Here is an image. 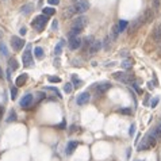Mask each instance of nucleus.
Instances as JSON below:
<instances>
[{"instance_id":"nucleus-1","label":"nucleus","mask_w":161,"mask_h":161,"mask_svg":"<svg viewBox=\"0 0 161 161\" xmlns=\"http://www.w3.org/2000/svg\"><path fill=\"white\" fill-rule=\"evenodd\" d=\"M157 144V141H156V138L153 137V134H152V131H149L148 134L144 137V139H142L141 142L138 144V150L142 152V150H148V149L153 148V146Z\"/></svg>"},{"instance_id":"nucleus-2","label":"nucleus","mask_w":161,"mask_h":161,"mask_svg":"<svg viewBox=\"0 0 161 161\" xmlns=\"http://www.w3.org/2000/svg\"><path fill=\"white\" fill-rule=\"evenodd\" d=\"M145 23H146L145 15L142 14V15H139L138 18H137V19H134V20H133V23H131V25H130V26H129V29H127V32H129L130 35H131V34H134V32L137 31V30H139V29H141V27L144 26Z\"/></svg>"},{"instance_id":"nucleus-3","label":"nucleus","mask_w":161,"mask_h":161,"mask_svg":"<svg viewBox=\"0 0 161 161\" xmlns=\"http://www.w3.org/2000/svg\"><path fill=\"white\" fill-rule=\"evenodd\" d=\"M48 25V16L45 15H38L35 16V19L31 22V26L37 30V31H42L45 29V26Z\"/></svg>"},{"instance_id":"nucleus-4","label":"nucleus","mask_w":161,"mask_h":161,"mask_svg":"<svg viewBox=\"0 0 161 161\" xmlns=\"http://www.w3.org/2000/svg\"><path fill=\"white\" fill-rule=\"evenodd\" d=\"M72 7H73L74 14H84L90 8V1L88 0H79Z\"/></svg>"},{"instance_id":"nucleus-5","label":"nucleus","mask_w":161,"mask_h":161,"mask_svg":"<svg viewBox=\"0 0 161 161\" xmlns=\"http://www.w3.org/2000/svg\"><path fill=\"white\" fill-rule=\"evenodd\" d=\"M127 26H129V23H127V20H123V19H122V20H119V22H118V23L115 25V26L113 27V34H111V37H113V38L115 39L116 37H118V35L121 34V32L125 31V29H126Z\"/></svg>"},{"instance_id":"nucleus-6","label":"nucleus","mask_w":161,"mask_h":161,"mask_svg":"<svg viewBox=\"0 0 161 161\" xmlns=\"http://www.w3.org/2000/svg\"><path fill=\"white\" fill-rule=\"evenodd\" d=\"M113 77L115 79V80L122 81V83H126V84L131 83V80H133L131 76H130L129 73H126V72H115V73L113 74Z\"/></svg>"},{"instance_id":"nucleus-7","label":"nucleus","mask_w":161,"mask_h":161,"mask_svg":"<svg viewBox=\"0 0 161 161\" xmlns=\"http://www.w3.org/2000/svg\"><path fill=\"white\" fill-rule=\"evenodd\" d=\"M87 22L88 19L85 18V16H79V18H76V19L73 20V23H72V29H76V30H83L84 27L87 26Z\"/></svg>"},{"instance_id":"nucleus-8","label":"nucleus","mask_w":161,"mask_h":161,"mask_svg":"<svg viewBox=\"0 0 161 161\" xmlns=\"http://www.w3.org/2000/svg\"><path fill=\"white\" fill-rule=\"evenodd\" d=\"M22 62L25 66H31L32 65V54H31V48L30 46H27V49L23 52Z\"/></svg>"},{"instance_id":"nucleus-9","label":"nucleus","mask_w":161,"mask_h":161,"mask_svg":"<svg viewBox=\"0 0 161 161\" xmlns=\"http://www.w3.org/2000/svg\"><path fill=\"white\" fill-rule=\"evenodd\" d=\"M11 45H12L14 50L19 52L20 49L23 48V45H25V39L19 38V37H16V35H12L11 37Z\"/></svg>"},{"instance_id":"nucleus-10","label":"nucleus","mask_w":161,"mask_h":161,"mask_svg":"<svg viewBox=\"0 0 161 161\" xmlns=\"http://www.w3.org/2000/svg\"><path fill=\"white\" fill-rule=\"evenodd\" d=\"M111 87H113V85H111V83H108V81H103V83H100V84H96L95 90H96V94L97 95H103V94H106V92Z\"/></svg>"},{"instance_id":"nucleus-11","label":"nucleus","mask_w":161,"mask_h":161,"mask_svg":"<svg viewBox=\"0 0 161 161\" xmlns=\"http://www.w3.org/2000/svg\"><path fill=\"white\" fill-rule=\"evenodd\" d=\"M90 100H91L90 92H81V94L77 95V97H76V103H77L79 106H84V104H88Z\"/></svg>"},{"instance_id":"nucleus-12","label":"nucleus","mask_w":161,"mask_h":161,"mask_svg":"<svg viewBox=\"0 0 161 161\" xmlns=\"http://www.w3.org/2000/svg\"><path fill=\"white\" fill-rule=\"evenodd\" d=\"M102 46H103V45H102V41H99V39H95V41L91 43L90 49H88V54H91V56L96 54L100 49H102Z\"/></svg>"},{"instance_id":"nucleus-13","label":"nucleus","mask_w":161,"mask_h":161,"mask_svg":"<svg viewBox=\"0 0 161 161\" xmlns=\"http://www.w3.org/2000/svg\"><path fill=\"white\" fill-rule=\"evenodd\" d=\"M31 104H32V95L31 94H26L20 99V107H22V108L27 110L31 107Z\"/></svg>"},{"instance_id":"nucleus-14","label":"nucleus","mask_w":161,"mask_h":161,"mask_svg":"<svg viewBox=\"0 0 161 161\" xmlns=\"http://www.w3.org/2000/svg\"><path fill=\"white\" fill-rule=\"evenodd\" d=\"M68 45H69V49H72V50H76V49H79L81 45H83V39H80L79 37H73V38H69V42H68Z\"/></svg>"},{"instance_id":"nucleus-15","label":"nucleus","mask_w":161,"mask_h":161,"mask_svg":"<svg viewBox=\"0 0 161 161\" xmlns=\"http://www.w3.org/2000/svg\"><path fill=\"white\" fill-rule=\"evenodd\" d=\"M77 146H79V142H76V141H69L68 142V145H66V150H65V155H68V156H71L72 153H73L76 149H77Z\"/></svg>"},{"instance_id":"nucleus-16","label":"nucleus","mask_w":161,"mask_h":161,"mask_svg":"<svg viewBox=\"0 0 161 161\" xmlns=\"http://www.w3.org/2000/svg\"><path fill=\"white\" fill-rule=\"evenodd\" d=\"M32 10H34V6H32L31 3H27V4L20 7V14H23V15H29Z\"/></svg>"},{"instance_id":"nucleus-17","label":"nucleus","mask_w":161,"mask_h":161,"mask_svg":"<svg viewBox=\"0 0 161 161\" xmlns=\"http://www.w3.org/2000/svg\"><path fill=\"white\" fill-rule=\"evenodd\" d=\"M27 81V73H23V74H20V76H18L16 77V80H15V85L16 87H22L23 84Z\"/></svg>"},{"instance_id":"nucleus-18","label":"nucleus","mask_w":161,"mask_h":161,"mask_svg":"<svg viewBox=\"0 0 161 161\" xmlns=\"http://www.w3.org/2000/svg\"><path fill=\"white\" fill-rule=\"evenodd\" d=\"M153 39L156 42H161V23L156 26L155 31H153Z\"/></svg>"},{"instance_id":"nucleus-19","label":"nucleus","mask_w":161,"mask_h":161,"mask_svg":"<svg viewBox=\"0 0 161 161\" xmlns=\"http://www.w3.org/2000/svg\"><path fill=\"white\" fill-rule=\"evenodd\" d=\"M155 11L152 10V8H148V10L144 12V15H145V19H146V23H149V22H152L153 20V18H155Z\"/></svg>"},{"instance_id":"nucleus-20","label":"nucleus","mask_w":161,"mask_h":161,"mask_svg":"<svg viewBox=\"0 0 161 161\" xmlns=\"http://www.w3.org/2000/svg\"><path fill=\"white\" fill-rule=\"evenodd\" d=\"M56 14V10L53 8V7H45L43 10H42V15H45V16H52V15H54Z\"/></svg>"},{"instance_id":"nucleus-21","label":"nucleus","mask_w":161,"mask_h":161,"mask_svg":"<svg viewBox=\"0 0 161 161\" xmlns=\"http://www.w3.org/2000/svg\"><path fill=\"white\" fill-rule=\"evenodd\" d=\"M113 37L111 35H106V38H104V41L102 42V45L104 46V49H106V50H108L110 49V46H111V41H113Z\"/></svg>"},{"instance_id":"nucleus-22","label":"nucleus","mask_w":161,"mask_h":161,"mask_svg":"<svg viewBox=\"0 0 161 161\" xmlns=\"http://www.w3.org/2000/svg\"><path fill=\"white\" fill-rule=\"evenodd\" d=\"M152 134H153V137L156 138V141H157V142H158V141H161V129L158 127V126L156 127V129L152 130Z\"/></svg>"},{"instance_id":"nucleus-23","label":"nucleus","mask_w":161,"mask_h":161,"mask_svg":"<svg viewBox=\"0 0 161 161\" xmlns=\"http://www.w3.org/2000/svg\"><path fill=\"white\" fill-rule=\"evenodd\" d=\"M16 121V111L15 110H11L10 113H8V118H7V122L11 123V122H15Z\"/></svg>"},{"instance_id":"nucleus-24","label":"nucleus","mask_w":161,"mask_h":161,"mask_svg":"<svg viewBox=\"0 0 161 161\" xmlns=\"http://www.w3.org/2000/svg\"><path fill=\"white\" fill-rule=\"evenodd\" d=\"M74 15V11H73V7H68L66 10L64 11V14H62V16L64 18H71V16Z\"/></svg>"},{"instance_id":"nucleus-25","label":"nucleus","mask_w":161,"mask_h":161,"mask_svg":"<svg viewBox=\"0 0 161 161\" xmlns=\"http://www.w3.org/2000/svg\"><path fill=\"white\" fill-rule=\"evenodd\" d=\"M34 54H35L37 58H39V60H41V58L43 57V49H42L41 46H37V48L34 49Z\"/></svg>"},{"instance_id":"nucleus-26","label":"nucleus","mask_w":161,"mask_h":161,"mask_svg":"<svg viewBox=\"0 0 161 161\" xmlns=\"http://www.w3.org/2000/svg\"><path fill=\"white\" fill-rule=\"evenodd\" d=\"M62 46H64V39H61V41L57 43V46H56V49H54V53H56V56H60L61 54V50H62Z\"/></svg>"},{"instance_id":"nucleus-27","label":"nucleus","mask_w":161,"mask_h":161,"mask_svg":"<svg viewBox=\"0 0 161 161\" xmlns=\"http://www.w3.org/2000/svg\"><path fill=\"white\" fill-rule=\"evenodd\" d=\"M18 66H19V65H18V61H16L15 58H11L10 60V68H8V69H10V71H16Z\"/></svg>"},{"instance_id":"nucleus-28","label":"nucleus","mask_w":161,"mask_h":161,"mask_svg":"<svg viewBox=\"0 0 161 161\" xmlns=\"http://www.w3.org/2000/svg\"><path fill=\"white\" fill-rule=\"evenodd\" d=\"M10 94H11V99L15 100L16 96H18V88L14 87V85H11V88H10Z\"/></svg>"},{"instance_id":"nucleus-29","label":"nucleus","mask_w":161,"mask_h":161,"mask_svg":"<svg viewBox=\"0 0 161 161\" xmlns=\"http://www.w3.org/2000/svg\"><path fill=\"white\" fill-rule=\"evenodd\" d=\"M131 66H133V60H130V58H127V60H125L122 62V68H125V69H129Z\"/></svg>"},{"instance_id":"nucleus-30","label":"nucleus","mask_w":161,"mask_h":161,"mask_svg":"<svg viewBox=\"0 0 161 161\" xmlns=\"http://www.w3.org/2000/svg\"><path fill=\"white\" fill-rule=\"evenodd\" d=\"M0 52H1V54L4 57H8V50H7V46L4 45L3 42H0Z\"/></svg>"},{"instance_id":"nucleus-31","label":"nucleus","mask_w":161,"mask_h":161,"mask_svg":"<svg viewBox=\"0 0 161 161\" xmlns=\"http://www.w3.org/2000/svg\"><path fill=\"white\" fill-rule=\"evenodd\" d=\"M72 81H73V84H72V85H73V87H80V84H81V80L80 79H77L76 77V74H72Z\"/></svg>"},{"instance_id":"nucleus-32","label":"nucleus","mask_w":161,"mask_h":161,"mask_svg":"<svg viewBox=\"0 0 161 161\" xmlns=\"http://www.w3.org/2000/svg\"><path fill=\"white\" fill-rule=\"evenodd\" d=\"M118 113L125 114V115H130V114H131V108H130V107H126V108H118Z\"/></svg>"},{"instance_id":"nucleus-33","label":"nucleus","mask_w":161,"mask_h":161,"mask_svg":"<svg viewBox=\"0 0 161 161\" xmlns=\"http://www.w3.org/2000/svg\"><path fill=\"white\" fill-rule=\"evenodd\" d=\"M45 90H48V91H52V92H54V94L57 95L58 97H62V96H61V94H60V91H58L57 88H54V87H46Z\"/></svg>"},{"instance_id":"nucleus-34","label":"nucleus","mask_w":161,"mask_h":161,"mask_svg":"<svg viewBox=\"0 0 161 161\" xmlns=\"http://www.w3.org/2000/svg\"><path fill=\"white\" fill-rule=\"evenodd\" d=\"M64 91H65V94H71L72 92V83H66L64 85Z\"/></svg>"},{"instance_id":"nucleus-35","label":"nucleus","mask_w":161,"mask_h":161,"mask_svg":"<svg viewBox=\"0 0 161 161\" xmlns=\"http://www.w3.org/2000/svg\"><path fill=\"white\" fill-rule=\"evenodd\" d=\"M48 80L50 81V83H60V81H61V79L58 77V76H56V77H54V76H49Z\"/></svg>"},{"instance_id":"nucleus-36","label":"nucleus","mask_w":161,"mask_h":161,"mask_svg":"<svg viewBox=\"0 0 161 161\" xmlns=\"http://www.w3.org/2000/svg\"><path fill=\"white\" fill-rule=\"evenodd\" d=\"M158 102H160V97H158V96H156L155 99H153V100H152V102H150V107H152V108H155V107L158 104Z\"/></svg>"},{"instance_id":"nucleus-37","label":"nucleus","mask_w":161,"mask_h":161,"mask_svg":"<svg viewBox=\"0 0 161 161\" xmlns=\"http://www.w3.org/2000/svg\"><path fill=\"white\" fill-rule=\"evenodd\" d=\"M158 8H160V0H153V8H152V10L156 12Z\"/></svg>"},{"instance_id":"nucleus-38","label":"nucleus","mask_w":161,"mask_h":161,"mask_svg":"<svg viewBox=\"0 0 161 161\" xmlns=\"http://www.w3.org/2000/svg\"><path fill=\"white\" fill-rule=\"evenodd\" d=\"M135 127H137L135 123H133V125L130 126V129H129V135H130V137H133V135L135 134Z\"/></svg>"},{"instance_id":"nucleus-39","label":"nucleus","mask_w":161,"mask_h":161,"mask_svg":"<svg viewBox=\"0 0 161 161\" xmlns=\"http://www.w3.org/2000/svg\"><path fill=\"white\" fill-rule=\"evenodd\" d=\"M48 3L52 6H57V4H60V0H48Z\"/></svg>"},{"instance_id":"nucleus-40","label":"nucleus","mask_w":161,"mask_h":161,"mask_svg":"<svg viewBox=\"0 0 161 161\" xmlns=\"http://www.w3.org/2000/svg\"><path fill=\"white\" fill-rule=\"evenodd\" d=\"M57 127H58V129H60V130H64V129H65V121H62V122L60 123V125H58Z\"/></svg>"},{"instance_id":"nucleus-41","label":"nucleus","mask_w":161,"mask_h":161,"mask_svg":"<svg viewBox=\"0 0 161 161\" xmlns=\"http://www.w3.org/2000/svg\"><path fill=\"white\" fill-rule=\"evenodd\" d=\"M19 32H20V35H25V34H26V27H22Z\"/></svg>"},{"instance_id":"nucleus-42","label":"nucleus","mask_w":161,"mask_h":161,"mask_svg":"<svg viewBox=\"0 0 161 161\" xmlns=\"http://www.w3.org/2000/svg\"><path fill=\"white\" fill-rule=\"evenodd\" d=\"M3 113H4V107L0 106V119H1V116H3Z\"/></svg>"},{"instance_id":"nucleus-43","label":"nucleus","mask_w":161,"mask_h":161,"mask_svg":"<svg viewBox=\"0 0 161 161\" xmlns=\"http://www.w3.org/2000/svg\"><path fill=\"white\" fill-rule=\"evenodd\" d=\"M58 27V22L57 20H54V22H53V30H56Z\"/></svg>"},{"instance_id":"nucleus-44","label":"nucleus","mask_w":161,"mask_h":161,"mask_svg":"<svg viewBox=\"0 0 161 161\" xmlns=\"http://www.w3.org/2000/svg\"><path fill=\"white\" fill-rule=\"evenodd\" d=\"M73 131H76V126H72V127H71V133H73Z\"/></svg>"},{"instance_id":"nucleus-45","label":"nucleus","mask_w":161,"mask_h":161,"mask_svg":"<svg viewBox=\"0 0 161 161\" xmlns=\"http://www.w3.org/2000/svg\"><path fill=\"white\" fill-rule=\"evenodd\" d=\"M119 54H122V56H127V52H126V50H123V52H119Z\"/></svg>"},{"instance_id":"nucleus-46","label":"nucleus","mask_w":161,"mask_h":161,"mask_svg":"<svg viewBox=\"0 0 161 161\" xmlns=\"http://www.w3.org/2000/svg\"><path fill=\"white\" fill-rule=\"evenodd\" d=\"M158 53L161 54V42H160V46H158Z\"/></svg>"},{"instance_id":"nucleus-47","label":"nucleus","mask_w":161,"mask_h":161,"mask_svg":"<svg viewBox=\"0 0 161 161\" xmlns=\"http://www.w3.org/2000/svg\"><path fill=\"white\" fill-rule=\"evenodd\" d=\"M137 161H144V160H137Z\"/></svg>"}]
</instances>
